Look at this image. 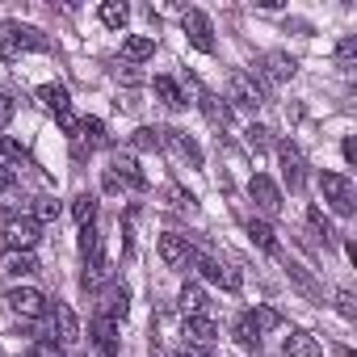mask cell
<instances>
[{"instance_id": "6da1fadb", "label": "cell", "mask_w": 357, "mask_h": 357, "mask_svg": "<svg viewBox=\"0 0 357 357\" xmlns=\"http://www.w3.org/2000/svg\"><path fill=\"white\" fill-rule=\"evenodd\" d=\"M319 190H324V202L336 211V215H353L357 211V190L344 172H319Z\"/></svg>"}, {"instance_id": "7a4b0ae2", "label": "cell", "mask_w": 357, "mask_h": 357, "mask_svg": "<svg viewBox=\"0 0 357 357\" xmlns=\"http://www.w3.org/2000/svg\"><path fill=\"white\" fill-rule=\"evenodd\" d=\"M155 248H160V261H164L168 269H190V265L198 261V248H194L185 236H172V231H168V236H160V244H155Z\"/></svg>"}, {"instance_id": "3957f363", "label": "cell", "mask_w": 357, "mask_h": 357, "mask_svg": "<svg viewBox=\"0 0 357 357\" xmlns=\"http://www.w3.org/2000/svg\"><path fill=\"white\" fill-rule=\"evenodd\" d=\"M227 97H231L236 105H244V109H261V105H265V89H261L248 72H231V76H227Z\"/></svg>"}, {"instance_id": "277c9868", "label": "cell", "mask_w": 357, "mask_h": 357, "mask_svg": "<svg viewBox=\"0 0 357 357\" xmlns=\"http://www.w3.org/2000/svg\"><path fill=\"white\" fill-rule=\"evenodd\" d=\"M38 236H43V227H38L30 215H22V219H9V223H5V244H9L13 252H30V248L38 244Z\"/></svg>"}, {"instance_id": "5b68a950", "label": "cell", "mask_w": 357, "mask_h": 357, "mask_svg": "<svg viewBox=\"0 0 357 357\" xmlns=\"http://www.w3.org/2000/svg\"><path fill=\"white\" fill-rule=\"evenodd\" d=\"M9 307H13L22 319H38V315L51 311V307H47V294L34 290V286H13V290H9Z\"/></svg>"}, {"instance_id": "8992f818", "label": "cell", "mask_w": 357, "mask_h": 357, "mask_svg": "<svg viewBox=\"0 0 357 357\" xmlns=\"http://www.w3.org/2000/svg\"><path fill=\"white\" fill-rule=\"evenodd\" d=\"M160 147H172L176 155H181L190 168H202V147L185 135V130H176V126H164L160 130Z\"/></svg>"}, {"instance_id": "52a82bcc", "label": "cell", "mask_w": 357, "mask_h": 357, "mask_svg": "<svg viewBox=\"0 0 357 357\" xmlns=\"http://www.w3.org/2000/svg\"><path fill=\"white\" fill-rule=\"evenodd\" d=\"M5 43L13 51H47V34L38 26H22V22H5Z\"/></svg>"}, {"instance_id": "ba28073f", "label": "cell", "mask_w": 357, "mask_h": 357, "mask_svg": "<svg viewBox=\"0 0 357 357\" xmlns=\"http://www.w3.org/2000/svg\"><path fill=\"white\" fill-rule=\"evenodd\" d=\"M278 164H282V176H286V185L298 194L303 181H307V164H303V151L294 143H278Z\"/></svg>"}, {"instance_id": "9c48e42d", "label": "cell", "mask_w": 357, "mask_h": 357, "mask_svg": "<svg viewBox=\"0 0 357 357\" xmlns=\"http://www.w3.org/2000/svg\"><path fill=\"white\" fill-rule=\"evenodd\" d=\"M181 26H185V34H190V43L202 51V55H211L215 51V34H211V17L202 13V9H185V17H181Z\"/></svg>"}, {"instance_id": "30bf717a", "label": "cell", "mask_w": 357, "mask_h": 357, "mask_svg": "<svg viewBox=\"0 0 357 357\" xmlns=\"http://www.w3.org/2000/svg\"><path fill=\"white\" fill-rule=\"evenodd\" d=\"M248 194H252V202L265 211V215H278L282 211V190L273 185V176H265V172H257L252 181H248Z\"/></svg>"}, {"instance_id": "8fae6325", "label": "cell", "mask_w": 357, "mask_h": 357, "mask_svg": "<svg viewBox=\"0 0 357 357\" xmlns=\"http://www.w3.org/2000/svg\"><path fill=\"white\" fill-rule=\"evenodd\" d=\"M265 80H273V84H282V80H290L294 72H298V63H294V55H286V51H265L261 55V68H257Z\"/></svg>"}, {"instance_id": "7c38bea8", "label": "cell", "mask_w": 357, "mask_h": 357, "mask_svg": "<svg viewBox=\"0 0 357 357\" xmlns=\"http://www.w3.org/2000/svg\"><path fill=\"white\" fill-rule=\"evenodd\" d=\"M194 265L202 269V278H206V282H215V286H227V290H240V273H236L231 265H223L219 257H211V252H202V257H198Z\"/></svg>"}, {"instance_id": "4fadbf2b", "label": "cell", "mask_w": 357, "mask_h": 357, "mask_svg": "<svg viewBox=\"0 0 357 357\" xmlns=\"http://www.w3.org/2000/svg\"><path fill=\"white\" fill-rule=\"evenodd\" d=\"M118 181H126L130 190H147V176L139 172V160H135V151H118L114 155V168H109Z\"/></svg>"}, {"instance_id": "5bb4252c", "label": "cell", "mask_w": 357, "mask_h": 357, "mask_svg": "<svg viewBox=\"0 0 357 357\" xmlns=\"http://www.w3.org/2000/svg\"><path fill=\"white\" fill-rule=\"evenodd\" d=\"M51 315H55V328H59V344H76L80 340V324H76V311L68 303H51Z\"/></svg>"}, {"instance_id": "9a60e30c", "label": "cell", "mask_w": 357, "mask_h": 357, "mask_svg": "<svg viewBox=\"0 0 357 357\" xmlns=\"http://www.w3.org/2000/svg\"><path fill=\"white\" fill-rule=\"evenodd\" d=\"M215 336H219V328H215V319H211V315H190V319H185V340H190V344L211 349V344H215Z\"/></svg>"}, {"instance_id": "2e32d148", "label": "cell", "mask_w": 357, "mask_h": 357, "mask_svg": "<svg viewBox=\"0 0 357 357\" xmlns=\"http://www.w3.org/2000/svg\"><path fill=\"white\" fill-rule=\"evenodd\" d=\"M282 357H324V349L311 332H290L282 344Z\"/></svg>"}, {"instance_id": "e0dca14e", "label": "cell", "mask_w": 357, "mask_h": 357, "mask_svg": "<svg viewBox=\"0 0 357 357\" xmlns=\"http://www.w3.org/2000/svg\"><path fill=\"white\" fill-rule=\"evenodd\" d=\"M176 307L185 311V319H190V315H202V307H206V290H202L198 282H185L181 294H176Z\"/></svg>"}, {"instance_id": "ac0fdd59", "label": "cell", "mask_w": 357, "mask_h": 357, "mask_svg": "<svg viewBox=\"0 0 357 357\" xmlns=\"http://www.w3.org/2000/svg\"><path fill=\"white\" fill-rule=\"evenodd\" d=\"M151 55H155V38H147V34H135V38L122 43V59H126V63H143V59H151Z\"/></svg>"}, {"instance_id": "d6986e66", "label": "cell", "mask_w": 357, "mask_h": 357, "mask_svg": "<svg viewBox=\"0 0 357 357\" xmlns=\"http://www.w3.org/2000/svg\"><path fill=\"white\" fill-rule=\"evenodd\" d=\"M126 298H130L126 286H109L105 290V303H101V319H109V324L114 319H126Z\"/></svg>"}, {"instance_id": "ffe728a7", "label": "cell", "mask_w": 357, "mask_h": 357, "mask_svg": "<svg viewBox=\"0 0 357 357\" xmlns=\"http://www.w3.org/2000/svg\"><path fill=\"white\" fill-rule=\"evenodd\" d=\"M38 101H43L51 114H59V118H63V114H68V105H72V97H68V89H63V84H43V89H38Z\"/></svg>"}, {"instance_id": "44dd1931", "label": "cell", "mask_w": 357, "mask_h": 357, "mask_svg": "<svg viewBox=\"0 0 357 357\" xmlns=\"http://www.w3.org/2000/svg\"><path fill=\"white\" fill-rule=\"evenodd\" d=\"M198 105H202V114H206L215 126H223V130L231 126V105H223V97H215V93H202V101H198Z\"/></svg>"}, {"instance_id": "7402d4cb", "label": "cell", "mask_w": 357, "mask_h": 357, "mask_svg": "<svg viewBox=\"0 0 357 357\" xmlns=\"http://www.w3.org/2000/svg\"><path fill=\"white\" fill-rule=\"evenodd\" d=\"M248 236H252V244H257L261 252H269V257H282V248H278V240H273V227H269V223H261V219H248Z\"/></svg>"}, {"instance_id": "603a6c76", "label": "cell", "mask_w": 357, "mask_h": 357, "mask_svg": "<svg viewBox=\"0 0 357 357\" xmlns=\"http://www.w3.org/2000/svg\"><path fill=\"white\" fill-rule=\"evenodd\" d=\"M155 97H160L164 105H172V109H185V105H190L185 93H181V84L168 80V76H155Z\"/></svg>"}, {"instance_id": "cb8c5ba5", "label": "cell", "mask_w": 357, "mask_h": 357, "mask_svg": "<svg viewBox=\"0 0 357 357\" xmlns=\"http://www.w3.org/2000/svg\"><path fill=\"white\" fill-rule=\"evenodd\" d=\"M76 130H80L76 139H84L89 147H105V143H109V135H105V122H101V118H80V122H76Z\"/></svg>"}, {"instance_id": "d4e9b609", "label": "cell", "mask_w": 357, "mask_h": 357, "mask_svg": "<svg viewBox=\"0 0 357 357\" xmlns=\"http://www.w3.org/2000/svg\"><path fill=\"white\" fill-rule=\"evenodd\" d=\"M286 273H290V282H294V286H298V290H303L307 298H315V303H324V290H319V286L311 282V273H307V269H303L298 261H286Z\"/></svg>"}, {"instance_id": "484cf974", "label": "cell", "mask_w": 357, "mask_h": 357, "mask_svg": "<svg viewBox=\"0 0 357 357\" xmlns=\"http://www.w3.org/2000/svg\"><path fill=\"white\" fill-rule=\"evenodd\" d=\"M72 219H76L80 227H93V223H97V194H76V202H72Z\"/></svg>"}, {"instance_id": "4316f807", "label": "cell", "mask_w": 357, "mask_h": 357, "mask_svg": "<svg viewBox=\"0 0 357 357\" xmlns=\"http://www.w3.org/2000/svg\"><path fill=\"white\" fill-rule=\"evenodd\" d=\"M93 340H97V349H101L105 357H118V336H114V324H109V319L97 315V324H93Z\"/></svg>"}, {"instance_id": "83f0119b", "label": "cell", "mask_w": 357, "mask_h": 357, "mask_svg": "<svg viewBox=\"0 0 357 357\" xmlns=\"http://www.w3.org/2000/svg\"><path fill=\"white\" fill-rule=\"evenodd\" d=\"M126 22H130V9L122 5V0H109V5H101V26H109V30H126Z\"/></svg>"}, {"instance_id": "f1b7e54d", "label": "cell", "mask_w": 357, "mask_h": 357, "mask_svg": "<svg viewBox=\"0 0 357 357\" xmlns=\"http://www.w3.org/2000/svg\"><path fill=\"white\" fill-rule=\"evenodd\" d=\"M307 223H311V231L319 236V244H324V248H332L336 231H332V223H328V215H324L319 206H311V211H307Z\"/></svg>"}, {"instance_id": "f546056e", "label": "cell", "mask_w": 357, "mask_h": 357, "mask_svg": "<svg viewBox=\"0 0 357 357\" xmlns=\"http://www.w3.org/2000/svg\"><path fill=\"white\" fill-rule=\"evenodd\" d=\"M5 269L17 273V278H30V273H38V257L34 252H9L5 257Z\"/></svg>"}, {"instance_id": "4dcf8cb0", "label": "cell", "mask_w": 357, "mask_h": 357, "mask_svg": "<svg viewBox=\"0 0 357 357\" xmlns=\"http://www.w3.org/2000/svg\"><path fill=\"white\" fill-rule=\"evenodd\" d=\"M248 319H252V328H257V332H273V328H282V315H278L273 307H261V303L248 311Z\"/></svg>"}, {"instance_id": "1f68e13d", "label": "cell", "mask_w": 357, "mask_h": 357, "mask_svg": "<svg viewBox=\"0 0 357 357\" xmlns=\"http://www.w3.org/2000/svg\"><path fill=\"white\" fill-rule=\"evenodd\" d=\"M130 147H135V151H155V147H160V130H151V126H139V130L130 135Z\"/></svg>"}, {"instance_id": "d6a6232c", "label": "cell", "mask_w": 357, "mask_h": 357, "mask_svg": "<svg viewBox=\"0 0 357 357\" xmlns=\"http://www.w3.org/2000/svg\"><path fill=\"white\" fill-rule=\"evenodd\" d=\"M30 219H34L38 227H43V223H55V219H59V202H55V198H38V206H34Z\"/></svg>"}, {"instance_id": "836d02e7", "label": "cell", "mask_w": 357, "mask_h": 357, "mask_svg": "<svg viewBox=\"0 0 357 357\" xmlns=\"http://www.w3.org/2000/svg\"><path fill=\"white\" fill-rule=\"evenodd\" d=\"M236 340H240L244 349H261V332L252 328V319H248V315H244V319L236 324Z\"/></svg>"}, {"instance_id": "e575fe53", "label": "cell", "mask_w": 357, "mask_h": 357, "mask_svg": "<svg viewBox=\"0 0 357 357\" xmlns=\"http://www.w3.org/2000/svg\"><path fill=\"white\" fill-rule=\"evenodd\" d=\"M164 198H168L176 211H194V206H198V198H194V194H185L181 185H168V190H164Z\"/></svg>"}, {"instance_id": "d590c367", "label": "cell", "mask_w": 357, "mask_h": 357, "mask_svg": "<svg viewBox=\"0 0 357 357\" xmlns=\"http://www.w3.org/2000/svg\"><path fill=\"white\" fill-rule=\"evenodd\" d=\"M26 357H63V344L59 340H34Z\"/></svg>"}, {"instance_id": "8d00e7d4", "label": "cell", "mask_w": 357, "mask_h": 357, "mask_svg": "<svg viewBox=\"0 0 357 357\" xmlns=\"http://www.w3.org/2000/svg\"><path fill=\"white\" fill-rule=\"evenodd\" d=\"M336 311H340L344 319H357V298H353V290H336Z\"/></svg>"}, {"instance_id": "74e56055", "label": "cell", "mask_w": 357, "mask_h": 357, "mask_svg": "<svg viewBox=\"0 0 357 357\" xmlns=\"http://www.w3.org/2000/svg\"><path fill=\"white\" fill-rule=\"evenodd\" d=\"M353 59H357V38H344V43L336 47V63H340V68H349Z\"/></svg>"}, {"instance_id": "f35d334b", "label": "cell", "mask_w": 357, "mask_h": 357, "mask_svg": "<svg viewBox=\"0 0 357 357\" xmlns=\"http://www.w3.org/2000/svg\"><path fill=\"white\" fill-rule=\"evenodd\" d=\"M248 147H252V151H265V147H269V130H265V126H252V130H248Z\"/></svg>"}, {"instance_id": "ab89813d", "label": "cell", "mask_w": 357, "mask_h": 357, "mask_svg": "<svg viewBox=\"0 0 357 357\" xmlns=\"http://www.w3.org/2000/svg\"><path fill=\"white\" fill-rule=\"evenodd\" d=\"M176 357H211V349H202V344H181V349H176Z\"/></svg>"}, {"instance_id": "60d3db41", "label": "cell", "mask_w": 357, "mask_h": 357, "mask_svg": "<svg viewBox=\"0 0 357 357\" xmlns=\"http://www.w3.org/2000/svg\"><path fill=\"white\" fill-rule=\"evenodd\" d=\"M17 185V176H13V168H5V164H0V194H9Z\"/></svg>"}, {"instance_id": "b9f144b4", "label": "cell", "mask_w": 357, "mask_h": 357, "mask_svg": "<svg viewBox=\"0 0 357 357\" xmlns=\"http://www.w3.org/2000/svg\"><path fill=\"white\" fill-rule=\"evenodd\" d=\"M9 122H13V101L0 93V126H9Z\"/></svg>"}, {"instance_id": "7bdbcfd3", "label": "cell", "mask_w": 357, "mask_h": 357, "mask_svg": "<svg viewBox=\"0 0 357 357\" xmlns=\"http://www.w3.org/2000/svg\"><path fill=\"white\" fill-rule=\"evenodd\" d=\"M344 160H349V164H357V139H353V135L344 139Z\"/></svg>"}, {"instance_id": "ee69618b", "label": "cell", "mask_w": 357, "mask_h": 357, "mask_svg": "<svg viewBox=\"0 0 357 357\" xmlns=\"http://www.w3.org/2000/svg\"><path fill=\"white\" fill-rule=\"evenodd\" d=\"M118 190H122V181H118V176L105 168V194H118Z\"/></svg>"}]
</instances>
